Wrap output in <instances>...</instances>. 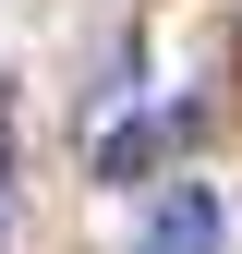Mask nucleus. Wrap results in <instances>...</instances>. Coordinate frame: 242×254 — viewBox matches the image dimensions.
Here are the masks:
<instances>
[{"label":"nucleus","instance_id":"2","mask_svg":"<svg viewBox=\"0 0 242 254\" xmlns=\"http://www.w3.org/2000/svg\"><path fill=\"white\" fill-rule=\"evenodd\" d=\"M0 218H12V194H0Z\"/></svg>","mask_w":242,"mask_h":254},{"label":"nucleus","instance_id":"1","mask_svg":"<svg viewBox=\"0 0 242 254\" xmlns=\"http://www.w3.org/2000/svg\"><path fill=\"white\" fill-rule=\"evenodd\" d=\"M133 254H218V194H194V182H182V194H158Z\"/></svg>","mask_w":242,"mask_h":254}]
</instances>
